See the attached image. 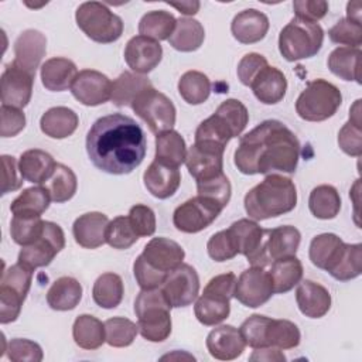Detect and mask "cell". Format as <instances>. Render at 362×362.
Returning a JSON list of instances; mask_svg holds the SVG:
<instances>
[{
  "label": "cell",
  "mask_w": 362,
  "mask_h": 362,
  "mask_svg": "<svg viewBox=\"0 0 362 362\" xmlns=\"http://www.w3.org/2000/svg\"><path fill=\"white\" fill-rule=\"evenodd\" d=\"M86 151L92 164L113 175L129 174L144 160L147 140L134 119L123 113L99 117L86 134Z\"/></svg>",
  "instance_id": "6da1fadb"
},
{
  "label": "cell",
  "mask_w": 362,
  "mask_h": 362,
  "mask_svg": "<svg viewBox=\"0 0 362 362\" xmlns=\"http://www.w3.org/2000/svg\"><path fill=\"white\" fill-rule=\"evenodd\" d=\"M300 158V141L279 120H264L240 137L235 150L236 168L246 175L296 171Z\"/></svg>",
  "instance_id": "7a4b0ae2"
},
{
  "label": "cell",
  "mask_w": 362,
  "mask_h": 362,
  "mask_svg": "<svg viewBox=\"0 0 362 362\" xmlns=\"http://www.w3.org/2000/svg\"><path fill=\"white\" fill-rule=\"evenodd\" d=\"M245 211L255 221L276 218L293 211L297 205V189L291 178L269 174L245 195Z\"/></svg>",
  "instance_id": "3957f363"
},
{
  "label": "cell",
  "mask_w": 362,
  "mask_h": 362,
  "mask_svg": "<svg viewBox=\"0 0 362 362\" xmlns=\"http://www.w3.org/2000/svg\"><path fill=\"white\" fill-rule=\"evenodd\" d=\"M171 305L161 288L141 290L134 300L139 332L150 342H163L171 334Z\"/></svg>",
  "instance_id": "277c9868"
},
{
  "label": "cell",
  "mask_w": 362,
  "mask_h": 362,
  "mask_svg": "<svg viewBox=\"0 0 362 362\" xmlns=\"http://www.w3.org/2000/svg\"><path fill=\"white\" fill-rule=\"evenodd\" d=\"M247 122L246 106L238 99H226L214 115L199 123L195 130V140H209L226 147L230 139L240 136Z\"/></svg>",
  "instance_id": "5b68a950"
},
{
  "label": "cell",
  "mask_w": 362,
  "mask_h": 362,
  "mask_svg": "<svg viewBox=\"0 0 362 362\" xmlns=\"http://www.w3.org/2000/svg\"><path fill=\"white\" fill-rule=\"evenodd\" d=\"M324 42V30L318 23L293 17L279 34V51L294 62L317 55Z\"/></svg>",
  "instance_id": "8992f818"
},
{
  "label": "cell",
  "mask_w": 362,
  "mask_h": 362,
  "mask_svg": "<svg viewBox=\"0 0 362 362\" xmlns=\"http://www.w3.org/2000/svg\"><path fill=\"white\" fill-rule=\"evenodd\" d=\"M78 27L95 42L110 44L123 34V20L100 1H85L75 13Z\"/></svg>",
  "instance_id": "52a82bcc"
},
{
  "label": "cell",
  "mask_w": 362,
  "mask_h": 362,
  "mask_svg": "<svg viewBox=\"0 0 362 362\" xmlns=\"http://www.w3.org/2000/svg\"><path fill=\"white\" fill-rule=\"evenodd\" d=\"M342 103L341 90L325 79L308 82L296 100L297 115L307 122H322L332 117Z\"/></svg>",
  "instance_id": "ba28073f"
},
{
  "label": "cell",
  "mask_w": 362,
  "mask_h": 362,
  "mask_svg": "<svg viewBox=\"0 0 362 362\" xmlns=\"http://www.w3.org/2000/svg\"><path fill=\"white\" fill-rule=\"evenodd\" d=\"M132 109L154 134L171 130L175 124L174 103L154 88L143 90L133 100Z\"/></svg>",
  "instance_id": "9c48e42d"
},
{
  "label": "cell",
  "mask_w": 362,
  "mask_h": 362,
  "mask_svg": "<svg viewBox=\"0 0 362 362\" xmlns=\"http://www.w3.org/2000/svg\"><path fill=\"white\" fill-rule=\"evenodd\" d=\"M65 247V235L62 228L51 221H44L42 233L37 240L27 246H21L18 253L20 263L35 270L48 266L54 257Z\"/></svg>",
  "instance_id": "30bf717a"
},
{
  "label": "cell",
  "mask_w": 362,
  "mask_h": 362,
  "mask_svg": "<svg viewBox=\"0 0 362 362\" xmlns=\"http://www.w3.org/2000/svg\"><path fill=\"white\" fill-rule=\"evenodd\" d=\"M222 209L214 199L197 194L175 208L173 223L184 233H198L208 228L219 216Z\"/></svg>",
  "instance_id": "8fae6325"
},
{
  "label": "cell",
  "mask_w": 362,
  "mask_h": 362,
  "mask_svg": "<svg viewBox=\"0 0 362 362\" xmlns=\"http://www.w3.org/2000/svg\"><path fill=\"white\" fill-rule=\"evenodd\" d=\"M301 242V233L291 225H284L273 229H264L263 242L259 255L252 266L266 267L274 260L296 256Z\"/></svg>",
  "instance_id": "7c38bea8"
},
{
  "label": "cell",
  "mask_w": 362,
  "mask_h": 362,
  "mask_svg": "<svg viewBox=\"0 0 362 362\" xmlns=\"http://www.w3.org/2000/svg\"><path fill=\"white\" fill-rule=\"evenodd\" d=\"M273 294L272 277L264 267L252 266L236 279L233 297L245 307L257 308L267 303Z\"/></svg>",
  "instance_id": "4fadbf2b"
},
{
  "label": "cell",
  "mask_w": 362,
  "mask_h": 362,
  "mask_svg": "<svg viewBox=\"0 0 362 362\" xmlns=\"http://www.w3.org/2000/svg\"><path fill=\"white\" fill-rule=\"evenodd\" d=\"M173 308L192 304L199 293V277L197 270L187 263H181L167 276L160 287Z\"/></svg>",
  "instance_id": "5bb4252c"
},
{
  "label": "cell",
  "mask_w": 362,
  "mask_h": 362,
  "mask_svg": "<svg viewBox=\"0 0 362 362\" xmlns=\"http://www.w3.org/2000/svg\"><path fill=\"white\" fill-rule=\"evenodd\" d=\"M223 151L225 147L218 143L195 140L187 151L185 165L188 173L195 181L223 173Z\"/></svg>",
  "instance_id": "9a60e30c"
},
{
  "label": "cell",
  "mask_w": 362,
  "mask_h": 362,
  "mask_svg": "<svg viewBox=\"0 0 362 362\" xmlns=\"http://www.w3.org/2000/svg\"><path fill=\"white\" fill-rule=\"evenodd\" d=\"M140 257L150 269L167 277L170 272L182 263L185 252L175 240L158 236L146 243Z\"/></svg>",
  "instance_id": "2e32d148"
},
{
  "label": "cell",
  "mask_w": 362,
  "mask_h": 362,
  "mask_svg": "<svg viewBox=\"0 0 362 362\" xmlns=\"http://www.w3.org/2000/svg\"><path fill=\"white\" fill-rule=\"evenodd\" d=\"M71 92L74 98L85 106H98L112 98L110 79L95 69H82L78 72Z\"/></svg>",
  "instance_id": "e0dca14e"
},
{
  "label": "cell",
  "mask_w": 362,
  "mask_h": 362,
  "mask_svg": "<svg viewBox=\"0 0 362 362\" xmlns=\"http://www.w3.org/2000/svg\"><path fill=\"white\" fill-rule=\"evenodd\" d=\"M34 75L10 62L1 74V105L23 109L33 95Z\"/></svg>",
  "instance_id": "ac0fdd59"
},
{
  "label": "cell",
  "mask_w": 362,
  "mask_h": 362,
  "mask_svg": "<svg viewBox=\"0 0 362 362\" xmlns=\"http://www.w3.org/2000/svg\"><path fill=\"white\" fill-rule=\"evenodd\" d=\"M163 58V47L158 41L144 35L130 38L124 48V61L136 74L151 72Z\"/></svg>",
  "instance_id": "d6986e66"
},
{
  "label": "cell",
  "mask_w": 362,
  "mask_h": 362,
  "mask_svg": "<svg viewBox=\"0 0 362 362\" xmlns=\"http://www.w3.org/2000/svg\"><path fill=\"white\" fill-rule=\"evenodd\" d=\"M45 52V35L38 30H25L17 37L14 42L13 64L35 76V71L40 66Z\"/></svg>",
  "instance_id": "ffe728a7"
},
{
  "label": "cell",
  "mask_w": 362,
  "mask_h": 362,
  "mask_svg": "<svg viewBox=\"0 0 362 362\" xmlns=\"http://www.w3.org/2000/svg\"><path fill=\"white\" fill-rule=\"evenodd\" d=\"M143 181L144 187L153 197L165 199L177 192L181 184V174L178 167L154 158L144 171Z\"/></svg>",
  "instance_id": "44dd1931"
},
{
  "label": "cell",
  "mask_w": 362,
  "mask_h": 362,
  "mask_svg": "<svg viewBox=\"0 0 362 362\" xmlns=\"http://www.w3.org/2000/svg\"><path fill=\"white\" fill-rule=\"evenodd\" d=\"M246 342L238 328L233 325H219L206 337V349L209 355L219 361H232L243 354Z\"/></svg>",
  "instance_id": "7402d4cb"
},
{
  "label": "cell",
  "mask_w": 362,
  "mask_h": 362,
  "mask_svg": "<svg viewBox=\"0 0 362 362\" xmlns=\"http://www.w3.org/2000/svg\"><path fill=\"white\" fill-rule=\"evenodd\" d=\"M109 218L102 212H86L75 219L72 233L75 242L85 249H96L106 243Z\"/></svg>",
  "instance_id": "603a6c76"
},
{
  "label": "cell",
  "mask_w": 362,
  "mask_h": 362,
  "mask_svg": "<svg viewBox=\"0 0 362 362\" xmlns=\"http://www.w3.org/2000/svg\"><path fill=\"white\" fill-rule=\"evenodd\" d=\"M250 88L259 102L264 105H276L286 96L287 79L280 69L266 65L255 76Z\"/></svg>",
  "instance_id": "cb8c5ba5"
},
{
  "label": "cell",
  "mask_w": 362,
  "mask_h": 362,
  "mask_svg": "<svg viewBox=\"0 0 362 362\" xmlns=\"http://www.w3.org/2000/svg\"><path fill=\"white\" fill-rule=\"evenodd\" d=\"M296 301L301 314L308 318H321L331 308L329 291L313 280H303L298 283Z\"/></svg>",
  "instance_id": "d4e9b609"
},
{
  "label": "cell",
  "mask_w": 362,
  "mask_h": 362,
  "mask_svg": "<svg viewBox=\"0 0 362 362\" xmlns=\"http://www.w3.org/2000/svg\"><path fill=\"white\" fill-rule=\"evenodd\" d=\"M235 40L242 44H255L262 41L269 31V18L256 8H246L238 13L230 24Z\"/></svg>",
  "instance_id": "484cf974"
},
{
  "label": "cell",
  "mask_w": 362,
  "mask_h": 362,
  "mask_svg": "<svg viewBox=\"0 0 362 362\" xmlns=\"http://www.w3.org/2000/svg\"><path fill=\"white\" fill-rule=\"evenodd\" d=\"M228 230L230 233L238 255H243L247 259V262L253 264L263 242L264 229H262L257 225V222L247 218H242L233 222L228 228Z\"/></svg>",
  "instance_id": "4316f807"
},
{
  "label": "cell",
  "mask_w": 362,
  "mask_h": 362,
  "mask_svg": "<svg viewBox=\"0 0 362 362\" xmlns=\"http://www.w3.org/2000/svg\"><path fill=\"white\" fill-rule=\"evenodd\" d=\"M76 75V65L68 58H49L41 65V82L51 92L66 90L72 86Z\"/></svg>",
  "instance_id": "83f0119b"
},
{
  "label": "cell",
  "mask_w": 362,
  "mask_h": 362,
  "mask_svg": "<svg viewBox=\"0 0 362 362\" xmlns=\"http://www.w3.org/2000/svg\"><path fill=\"white\" fill-rule=\"evenodd\" d=\"M52 156L40 148L24 151L18 160V170L23 180L33 184H45L55 170Z\"/></svg>",
  "instance_id": "f1b7e54d"
},
{
  "label": "cell",
  "mask_w": 362,
  "mask_h": 362,
  "mask_svg": "<svg viewBox=\"0 0 362 362\" xmlns=\"http://www.w3.org/2000/svg\"><path fill=\"white\" fill-rule=\"evenodd\" d=\"M79 124L78 115L66 106L48 109L40 119L41 132L51 139H65L74 134Z\"/></svg>",
  "instance_id": "f546056e"
},
{
  "label": "cell",
  "mask_w": 362,
  "mask_h": 362,
  "mask_svg": "<svg viewBox=\"0 0 362 362\" xmlns=\"http://www.w3.org/2000/svg\"><path fill=\"white\" fill-rule=\"evenodd\" d=\"M197 320L206 325H216L226 320L230 313V298L214 291L204 290L194 305Z\"/></svg>",
  "instance_id": "4dcf8cb0"
},
{
  "label": "cell",
  "mask_w": 362,
  "mask_h": 362,
  "mask_svg": "<svg viewBox=\"0 0 362 362\" xmlns=\"http://www.w3.org/2000/svg\"><path fill=\"white\" fill-rule=\"evenodd\" d=\"M148 88H153V83L146 75L124 71L112 82L110 99L119 107L132 106L133 100Z\"/></svg>",
  "instance_id": "1f68e13d"
},
{
  "label": "cell",
  "mask_w": 362,
  "mask_h": 362,
  "mask_svg": "<svg viewBox=\"0 0 362 362\" xmlns=\"http://www.w3.org/2000/svg\"><path fill=\"white\" fill-rule=\"evenodd\" d=\"M81 298L82 286L76 279L69 276L57 279L47 293L48 305L57 311L74 310L79 304Z\"/></svg>",
  "instance_id": "d6a6232c"
},
{
  "label": "cell",
  "mask_w": 362,
  "mask_h": 362,
  "mask_svg": "<svg viewBox=\"0 0 362 362\" xmlns=\"http://www.w3.org/2000/svg\"><path fill=\"white\" fill-rule=\"evenodd\" d=\"M72 337L79 348L88 351L98 349L106 342L105 322L93 315L81 314L74 321Z\"/></svg>",
  "instance_id": "836d02e7"
},
{
  "label": "cell",
  "mask_w": 362,
  "mask_h": 362,
  "mask_svg": "<svg viewBox=\"0 0 362 362\" xmlns=\"http://www.w3.org/2000/svg\"><path fill=\"white\" fill-rule=\"evenodd\" d=\"M301 334L298 327L288 320L267 318L263 332V348L273 346L279 349H291L298 346Z\"/></svg>",
  "instance_id": "e575fe53"
},
{
  "label": "cell",
  "mask_w": 362,
  "mask_h": 362,
  "mask_svg": "<svg viewBox=\"0 0 362 362\" xmlns=\"http://www.w3.org/2000/svg\"><path fill=\"white\" fill-rule=\"evenodd\" d=\"M205 40V30L202 24L189 17H181L177 20L175 28L168 38V44L181 52L197 51Z\"/></svg>",
  "instance_id": "d590c367"
},
{
  "label": "cell",
  "mask_w": 362,
  "mask_h": 362,
  "mask_svg": "<svg viewBox=\"0 0 362 362\" xmlns=\"http://www.w3.org/2000/svg\"><path fill=\"white\" fill-rule=\"evenodd\" d=\"M345 242L335 233H321L313 238L310 243V260L314 266L328 270L339 257Z\"/></svg>",
  "instance_id": "8d00e7d4"
},
{
  "label": "cell",
  "mask_w": 362,
  "mask_h": 362,
  "mask_svg": "<svg viewBox=\"0 0 362 362\" xmlns=\"http://www.w3.org/2000/svg\"><path fill=\"white\" fill-rule=\"evenodd\" d=\"M269 274L273 283L274 294L287 293L303 279V264L296 256L274 260L270 264Z\"/></svg>",
  "instance_id": "74e56055"
},
{
  "label": "cell",
  "mask_w": 362,
  "mask_h": 362,
  "mask_svg": "<svg viewBox=\"0 0 362 362\" xmlns=\"http://www.w3.org/2000/svg\"><path fill=\"white\" fill-rule=\"evenodd\" d=\"M361 49L351 47H338L328 57V69L344 81L361 83Z\"/></svg>",
  "instance_id": "f35d334b"
},
{
  "label": "cell",
  "mask_w": 362,
  "mask_h": 362,
  "mask_svg": "<svg viewBox=\"0 0 362 362\" xmlns=\"http://www.w3.org/2000/svg\"><path fill=\"white\" fill-rule=\"evenodd\" d=\"M361 99H356L349 109V120L341 127L338 133V144L341 150L352 157L362 154V119H361Z\"/></svg>",
  "instance_id": "ab89813d"
},
{
  "label": "cell",
  "mask_w": 362,
  "mask_h": 362,
  "mask_svg": "<svg viewBox=\"0 0 362 362\" xmlns=\"http://www.w3.org/2000/svg\"><path fill=\"white\" fill-rule=\"evenodd\" d=\"M51 194L45 185L25 188L10 205L13 215L41 216L49 206Z\"/></svg>",
  "instance_id": "60d3db41"
},
{
  "label": "cell",
  "mask_w": 362,
  "mask_h": 362,
  "mask_svg": "<svg viewBox=\"0 0 362 362\" xmlns=\"http://www.w3.org/2000/svg\"><path fill=\"white\" fill-rule=\"evenodd\" d=\"M123 294V280L116 273H103L93 283L92 297L93 301L102 308H116L122 303Z\"/></svg>",
  "instance_id": "b9f144b4"
},
{
  "label": "cell",
  "mask_w": 362,
  "mask_h": 362,
  "mask_svg": "<svg viewBox=\"0 0 362 362\" xmlns=\"http://www.w3.org/2000/svg\"><path fill=\"white\" fill-rule=\"evenodd\" d=\"M308 208L318 219H334L341 209L339 192L332 185H318L310 192Z\"/></svg>",
  "instance_id": "7bdbcfd3"
},
{
  "label": "cell",
  "mask_w": 362,
  "mask_h": 362,
  "mask_svg": "<svg viewBox=\"0 0 362 362\" xmlns=\"http://www.w3.org/2000/svg\"><path fill=\"white\" fill-rule=\"evenodd\" d=\"M156 160L180 167L187 158V146L182 136L175 130H167L156 136Z\"/></svg>",
  "instance_id": "ee69618b"
},
{
  "label": "cell",
  "mask_w": 362,
  "mask_h": 362,
  "mask_svg": "<svg viewBox=\"0 0 362 362\" xmlns=\"http://www.w3.org/2000/svg\"><path fill=\"white\" fill-rule=\"evenodd\" d=\"M339 281L352 280L362 273V245L345 243L337 262L327 270Z\"/></svg>",
  "instance_id": "f6af8a7d"
},
{
  "label": "cell",
  "mask_w": 362,
  "mask_h": 362,
  "mask_svg": "<svg viewBox=\"0 0 362 362\" xmlns=\"http://www.w3.org/2000/svg\"><path fill=\"white\" fill-rule=\"evenodd\" d=\"M177 18L164 10H153L146 13L139 23L140 35L148 37L156 41L168 40L175 28Z\"/></svg>",
  "instance_id": "bcb514c9"
},
{
  "label": "cell",
  "mask_w": 362,
  "mask_h": 362,
  "mask_svg": "<svg viewBox=\"0 0 362 362\" xmlns=\"http://www.w3.org/2000/svg\"><path fill=\"white\" fill-rule=\"evenodd\" d=\"M45 187L51 194V199L57 204H62L75 195L78 180L75 173L68 165L57 163L52 175L45 182Z\"/></svg>",
  "instance_id": "7dc6e473"
},
{
  "label": "cell",
  "mask_w": 362,
  "mask_h": 362,
  "mask_svg": "<svg viewBox=\"0 0 362 362\" xmlns=\"http://www.w3.org/2000/svg\"><path fill=\"white\" fill-rule=\"evenodd\" d=\"M178 92L187 103L201 105L209 98L211 81L199 71H187L178 81Z\"/></svg>",
  "instance_id": "c3c4849f"
},
{
  "label": "cell",
  "mask_w": 362,
  "mask_h": 362,
  "mask_svg": "<svg viewBox=\"0 0 362 362\" xmlns=\"http://www.w3.org/2000/svg\"><path fill=\"white\" fill-rule=\"evenodd\" d=\"M33 273L34 270L27 267L25 264L17 262L16 264L10 266L6 269L1 274V281H0V290L13 293L18 296L20 298L25 300L31 281H33Z\"/></svg>",
  "instance_id": "681fc988"
},
{
  "label": "cell",
  "mask_w": 362,
  "mask_h": 362,
  "mask_svg": "<svg viewBox=\"0 0 362 362\" xmlns=\"http://www.w3.org/2000/svg\"><path fill=\"white\" fill-rule=\"evenodd\" d=\"M106 342L113 348H124L133 344L139 334V325L124 317H113L105 321Z\"/></svg>",
  "instance_id": "f907efd6"
},
{
  "label": "cell",
  "mask_w": 362,
  "mask_h": 362,
  "mask_svg": "<svg viewBox=\"0 0 362 362\" xmlns=\"http://www.w3.org/2000/svg\"><path fill=\"white\" fill-rule=\"evenodd\" d=\"M44 229V221L41 216L34 215H13L10 222L11 239L20 245L27 246L37 240Z\"/></svg>",
  "instance_id": "816d5d0a"
},
{
  "label": "cell",
  "mask_w": 362,
  "mask_h": 362,
  "mask_svg": "<svg viewBox=\"0 0 362 362\" xmlns=\"http://www.w3.org/2000/svg\"><path fill=\"white\" fill-rule=\"evenodd\" d=\"M139 239V235L134 232L127 216L120 215L109 221L106 229V243L113 249H129Z\"/></svg>",
  "instance_id": "f5cc1de1"
},
{
  "label": "cell",
  "mask_w": 362,
  "mask_h": 362,
  "mask_svg": "<svg viewBox=\"0 0 362 362\" xmlns=\"http://www.w3.org/2000/svg\"><path fill=\"white\" fill-rule=\"evenodd\" d=\"M197 192H198V195L214 199L222 208H225L229 204L232 187H230L228 177L223 173H221V174L209 177V178L198 180L197 181Z\"/></svg>",
  "instance_id": "db71d44e"
},
{
  "label": "cell",
  "mask_w": 362,
  "mask_h": 362,
  "mask_svg": "<svg viewBox=\"0 0 362 362\" xmlns=\"http://www.w3.org/2000/svg\"><path fill=\"white\" fill-rule=\"evenodd\" d=\"M328 37L335 44H341L344 47L351 48H359V45L362 44L361 21H355L346 17L341 18L328 30Z\"/></svg>",
  "instance_id": "11a10c76"
},
{
  "label": "cell",
  "mask_w": 362,
  "mask_h": 362,
  "mask_svg": "<svg viewBox=\"0 0 362 362\" xmlns=\"http://www.w3.org/2000/svg\"><path fill=\"white\" fill-rule=\"evenodd\" d=\"M6 352L8 359L14 362H40L44 358L41 346L37 342L24 338H14L8 341Z\"/></svg>",
  "instance_id": "9f6ffc18"
},
{
  "label": "cell",
  "mask_w": 362,
  "mask_h": 362,
  "mask_svg": "<svg viewBox=\"0 0 362 362\" xmlns=\"http://www.w3.org/2000/svg\"><path fill=\"white\" fill-rule=\"evenodd\" d=\"M206 250L209 257L215 262H226L238 255L228 229L214 233L206 243Z\"/></svg>",
  "instance_id": "6f0895ef"
},
{
  "label": "cell",
  "mask_w": 362,
  "mask_h": 362,
  "mask_svg": "<svg viewBox=\"0 0 362 362\" xmlns=\"http://www.w3.org/2000/svg\"><path fill=\"white\" fill-rule=\"evenodd\" d=\"M127 218L139 238L151 236L156 232V215L150 206L136 204L130 208Z\"/></svg>",
  "instance_id": "680465c9"
},
{
  "label": "cell",
  "mask_w": 362,
  "mask_h": 362,
  "mask_svg": "<svg viewBox=\"0 0 362 362\" xmlns=\"http://www.w3.org/2000/svg\"><path fill=\"white\" fill-rule=\"evenodd\" d=\"M267 64V59L257 52H249L242 57V59L238 64V78L245 86H250L255 76L259 74L262 68H264Z\"/></svg>",
  "instance_id": "91938a15"
},
{
  "label": "cell",
  "mask_w": 362,
  "mask_h": 362,
  "mask_svg": "<svg viewBox=\"0 0 362 362\" xmlns=\"http://www.w3.org/2000/svg\"><path fill=\"white\" fill-rule=\"evenodd\" d=\"M0 116H1V127H0L1 137H14L25 127V116L21 112V109L1 105Z\"/></svg>",
  "instance_id": "94428289"
},
{
  "label": "cell",
  "mask_w": 362,
  "mask_h": 362,
  "mask_svg": "<svg viewBox=\"0 0 362 362\" xmlns=\"http://www.w3.org/2000/svg\"><path fill=\"white\" fill-rule=\"evenodd\" d=\"M296 17L317 23L328 11V3L324 0H296L293 3Z\"/></svg>",
  "instance_id": "6125c7cd"
},
{
  "label": "cell",
  "mask_w": 362,
  "mask_h": 362,
  "mask_svg": "<svg viewBox=\"0 0 362 362\" xmlns=\"http://www.w3.org/2000/svg\"><path fill=\"white\" fill-rule=\"evenodd\" d=\"M3 163V188L1 194H7L11 191L18 189L23 185V177L18 175V163L13 156L3 154L1 156Z\"/></svg>",
  "instance_id": "be15d7a7"
},
{
  "label": "cell",
  "mask_w": 362,
  "mask_h": 362,
  "mask_svg": "<svg viewBox=\"0 0 362 362\" xmlns=\"http://www.w3.org/2000/svg\"><path fill=\"white\" fill-rule=\"evenodd\" d=\"M249 361H266V362H284L286 356L279 348L267 346V348H257L249 356Z\"/></svg>",
  "instance_id": "e7e4bbea"
},
{
  "label": "cell",
  "mask_w": 362,
  "mask_h": 362,
  "mask_svg": "<svg viewBox=\"0 0 362 362\" xmlns=\"http://www.w3.org/2000/svg\"><path fill=\"white\" fill-rule=\"evenodd\" d=\"M171 7H175L180 13L185 16H194L199 10V1H181V3H168Z\"/></svg>",
  "instance_id": "03108f58"
},
{
  "label": "cell",
  "mask_w": 362,
  "mask_h": 362,
  "mask_svg": "<svg viewBox=\"0 0 362 362\" xmlns=\"http://www.w3.org/2000/svg\"><path fill=\"white\" fill-rule=\"evenodd\" d=\"M361 3L351 1L346 4V18H352L355 21H361Z\"/></svg>",
  "instance_id": "003e7915"
}]
</instances>
